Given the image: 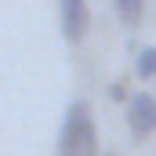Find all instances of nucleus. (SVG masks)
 <instances>
[{"label": "nucleus", "instance_id": "4", "mask_svg": "<svg viewBox=\"0 0 156 156\" xmlns=\"http://www.w3.org/2000/svg\"><path fill=\"white\" fill-rule=\"evenodd\" d=\"M113 7H116L120 26H127V29H138L145 18V0H113Z\"/></svg>", "mask_w": 156, "mask_h": 156}, {"label": "nucleus", "instance_id": "6", "mask_svg": "<svg viewBox=\"0 0 156 156\" xmlns=\"http://www.w3.org/2000/svg\"><path fill=\"white\" fill-rule=\"evenodd\" d=\"M105 156H113V153H105Z\"/></svg>", "mask_w": 156, "mask_h": 156}, {"label": "nucleus", "instance_id": "2", "mask_svg": "<svg viewBox=\"0 0 156 156\" xmlns=\"http://www.w3.org/2000/svg\"><path fill=\"white\" fill-rule=\"evenodd\" d=\"M58 29L66 44H83L91 29V4L87 0H58Z\"/></svg>", "mask_w": 156, "mask_h": 156}, {"label": "nucleus", "instance_id": "3", "mask_svg": "<svg viewBox=\"0 0 156 156\" xmlns=\"http://www.w3.org/2000/svg\"><path fill=\"white\" fill-rule=\"evenodd\" d=\"M127 127L134 131V138H145L156 131V94L138 91L127 98Z\"/></svg>", "mask_w": 156, "mask_h": 156}, {"label": "nucleus", "instance_id": "5", "mask_svg": "<svg viewBox=\"0 0 156 156\" xmlns=\"http://www.w3.org/2000/svg\"><path fill=\"white\" fill-rule=\"evenodd\" d=\"M134 73L142 80H156V47H142L134 58Z\"/></svg>", "mask_w": 156, "mask_h": 156}, {"label": "nucleus", "instance_id": "1", "mask_svg": "<svg viewBox=\"0 0 156 156\" xmlns=\"http://www.w3.org/2000/svg\"><path fill=\"white\" fill-rule=\"evenodd\" d=\"M58 156H98V127L83 98H73L66 105V116L58 127Z\"/></svg>", "mask_w": 156, "mask_h": 156}]
</instances>
